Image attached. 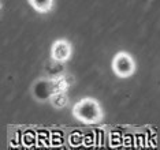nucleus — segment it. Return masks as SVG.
I'll return each mask as SVG.
<instances>
[{
    "label": "nucleus",
    "mask_w": 160,
    "mask_h": 150,
    "mask_svg": "<svg viewBox=\"0 0 160 150\" xmlns=\"http://www.w3.org/2000/svg\"><path fill=\"white\" fill-rule=\"evenodd\" d=\"M72 116L83 124H96L103 120L104 113L99 101L94 100V98L86 97L79 100L74 105Z\"/></svg>",
    "instance_id": "1"
},
{
    "label": "nucleus",
    "mask_w": 160,
    "mask_h": 150,
    "mask_svg": "<svg viewBox=\"0 0 160 150\" xmlns=\"http://www.w3.org/2000/svg\"><path fill=\"white\" fill-rule=\"evenodd\" d=\"M112 70L119 78H129L136 71V61L127 52H118L112 60Z\"/></svg>",
    "instance_id": "2"
},
{
    "label": "nucleus",
    "mask_w": 160,
    "mask_h": 150,
    "mask_svg": "<svg viewBox=\"0 0 160 150\" xmlns=\"http://www.w3.org/2000/svg\"><path fill=\"white\" fill-rule=\"evenodd\" d=\"M72 55V46L67 40H56L51 48V56L55 61H67Z\"/></svg>",
    "instance_id": "3"
},
{
    "label": "nucleus",
    "mask_w": 160,
    "mask_h": 150,
    "mask_svg": "<svg viewBox=\"0 0 160 150\" xmlns=\"http://www.w3.org/2000/svg\"><path fill=\"white\" fill-rule=\"evenodd\" d=\"M29 4L37 11V12H48L53 7V0H29Z\"/></svg>",
    "instance_id": "4"
},
{
    "label": "nucleus",
    "mask_w": 160,
    "mask_h": 150,
    "mask_svg": "<svg viewBox=\"0 0 160 150\" xmlns=\"http://www.w3.org/2000/svg\"><path fill=\"white\" fill-rule=\"evenodd\" d=\"M67 96L64 91H55V93L51 96V104L53 105L55 108H62V107H66L67 105Z\"/></svg>",
    "instance_id": "5"
}]
</instances>
